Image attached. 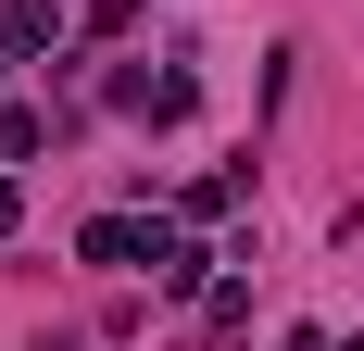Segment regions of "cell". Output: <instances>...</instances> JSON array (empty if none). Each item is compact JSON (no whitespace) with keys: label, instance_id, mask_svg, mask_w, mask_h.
Instances as JSON below:
<instances>
[{"label":"cell","instance_id":"1","mask_svg":"<svg viewBox=\"0 0 364 351\" xmlns=\"http://www.w3.org/2000/svg\"><path fill=\"white\" fill-rule=\"evenodd\" d=\"M151 288H176V301H201V288H214V251L188 239V226H151Z\"/></svg>","mask_w":364,"mask_h":351},{"label":"cell","instance_id":"2","mask_svg":"<svg viewBox=\"0 0 364 351\" xmlns=\"http://www.w3.org/2000/svg\"><path fill=\"white\" fill-rule=\"evenodd\" d=\"M88 264H113V276H126V264H151V213H101V226H88Z\"/></svg>","mask_w":364,"mask_h":351},{"label":"cell","instance_id":"3","mask_svg":"<svg viewBox=\"0 0 364 351\" xmlns=\"http://www.w3.org/2000/svg\"><path fill=\"white\" fill-rule=\"evenodd\" d=\"M50 38H63V0H13L0 13V50H50Z\"/></svg>","mask_w":364,"mask_h":351},{"label":"cell","instance_id":"4","mask_svg":"<svg viewBox=\"0 0 364 351\" xmlns=\"http://www.w3.org/2000/svg\"><path fill=\"white\" fill-rule=\"evenodd\" d=\"M38 139H50V113H26V101H0V163H26Z\"/></svg>","mask_w":364,"mask_h":351},{"label":"cell","instance_id":"5","mask_svg":"<svg viewBox=\"0 0 364 351\" xmlns=\"http://www.w3.org/2000/svg\"><path fill=\"white\" fill-rule=\"evenodd\" d=\"M139 26V0H88V38H126Z\"/></svg>","mask_w":364,"mask_h":351},{"label":"cell","instance_id":"6","mask_svg":"<svg viewBox=\"0 0 364 351\" xmlns=\"http://www.w3.org/2000/svg\"><path fill=\"white\" fill-rule=\"evenodd\" d=\"M13 226H26V188H13V176H0V239H13Z\"/></svg>","mask_w":364,"mask_h":351},{"label":"cell","instance_id":"7","mask_svg":"<svg viewBox=\"0 0 364 351\" xmlns=\"http://www.w3.org/2000/svg\"><path fill=\"white\" fill-rule=\"evenodd\" d=\"M327 351H364V339H327Z\"/></svg>","mask_w":364,"mask_h":351}]
</instances>
